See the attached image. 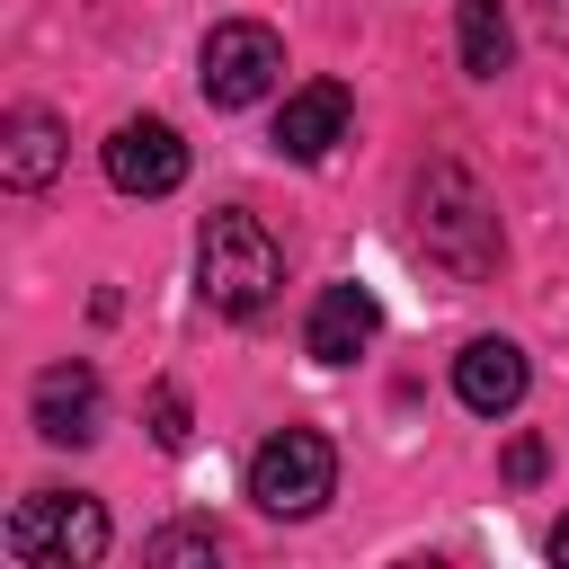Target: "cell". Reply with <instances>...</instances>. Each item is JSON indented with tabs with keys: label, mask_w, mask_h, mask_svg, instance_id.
<instances>
[{
	"label": "cell",
	"mask_w": 569,
	"mask_h": 569,
	"mask_svg": "<svg viewBox=\"0 0 569 569\" xmlns=\"http://www.w3.org/2000/svg\"><path fill=\"white\" fill-rule=\"evenodd\" d=\"M0 542L18 569H89V560H107V507L80 489H36L9 507Z\"/></svg>",
	"instance_id": "obj_1"
},
{
	"label": "cell",
	"mask_w": 569,
	"mask_h": 569,
	"mask_svg": "<svg viewBox=\"0 0 569 569\" xmlns=\"http://www.w3.org/2000/svg\"><path fill=\"white\" fill-rule=\"evenodd\" d=\"M196 276H204V302H213V311L249 320V311L276 302L284 258H276L267 222H249V213H213V222H204V258H196Z\"/></svg>",
	"instance_id": "obj_2"
},
{
	"label": "cell",
	"mask_w": 569,
	"mask_h": 569,
	"mask_svg": "<svg viewBox=\"0 0 569 569\" xmlns=\"http://www.w3.org/2000/svg\"><path fill=\"white\" fill-rule=\"evenodd\" d=\"M338 489V445L320 427H276L258 453H249V498L267 516H320Z\"/></svg>",
	"instance_id": "obj_3"
},
{
	"label": "cell",
	"mask_w": 569,
	"mask_h": 569,
	"mask_svg": "<svg viewBox=\"0 0 569 569\" xmlns=\"http://www.w3.org/2000/svg\"><path fill=\"white\" fill-rule=\"evenodd\" d=\"M418 240H427V258H445L453 276H480V267L498 258V222H489V204L471 196L462 169H427V178H418Z\"/></svg>",
	"instance_id": "obj_4"
},
{
	"label": "cell",
	"mask_w": 569,
	"mask_h": 569,
	"mask_svg": "<svg viewBox=\"0 0 569 569\" xmlns=\"http://www.w3.org/2000/svg\"><path fill=\"white\" fill-rule=\"evenodd\" d=\"M196 62H204L196 80H204L213 107H258V98L284 80V44H276V27H258V18H222Z\"/></svg>",
	"instance_id": "obj_5"
},
{
	"label": "cell",
	"mask_w": 569,
	"mask_h": 569,
	"mask_svg": "<svg viewBox=\"0 0 569 569\" xmlns=\"http://www.w3.org/2000/svg\"><path fill=\"white\" fill-rule=\"evenodd\" d=\"M107 178H116V196H169L187 178V142L160 116H124L107 133Z\"/></svg>",
	"instance_id": "obj_6"
},
{
	"label": "cell",
	"mask_w": 569,
	"mask_h": 569,
	"mask_svg": "<svg viewBox=\"0 0 569 569\" xmlns=\"http://www.w3.org/2000/svg\"><path fill=\"white\" fill-rule=\"evenodd\" d=\"M27 409H36V436L44 445H89L98 418H107V391H98L89 365H44L36 391H27Z\"/></svg>",
	"instance_id": "obj_7"
},
{
	"label": "cell",
	"mask_w": 569,
	"mask_h": 569,
	"mask_svg": "<svg viewBox=\"0 0 569 569\" xmlns=\"http://www.w3.org/2000/svg\"><path fill=\"white\" fill-rule=\"evenodd\" d=\"M373 329H382V302H373L365 284H329V293L311 302V320H302V347H311L320 365H356V356L373 347Z\"/></svg>",
	"instance_id": "obj_8"
},
{
	"label": "cell",
	"mask_w": 569,
	"mask_h": 569,
	"mask_svg": "<svg viewBox=\"0 0 569 569\" xmlns=\"http://www.w3.org/2000/svg\"><path fill=\"white\" fill-rule=\"evenodd\" d=\"M525 347L516 338H471L462 356H453V391H462V409H480V418H507L516 400H525Z\"/></svg>",
	"instance_id": "obj_9"
},
{
	"label": "cell",
	"mask_w": 569,
	"mask_h": 569,
	"mask_svg": "<svg viewBox=\"0 0 569 569\" xmlns=\"http://www.w3.org/2000/svg\"><path fill=\"white\" fill-rule=\"evenodd\" d=\"M338 133H347V89H338V80H302V89L276 107V151H284V160H320Z\"/></svg>",
	"instance_id": "obj_10"
},
{
	"label": "cell",
	"mask_w": 569,
	"mask_h": 569,
	"mask_svg": "<svg viewBox=\"0 0 569 569\" xmlns=\"http://www.w3.org/2000/svg\"><path fill=\"white\" fill-rule=\"evenodd\" d=\"M53 169H62V124H53L44 107H18V116L0 124V178H9L18 196H36V187H53Z\"/></svg>",
	"instance_id": "obj_11"
},
{
	"label": "cell",
	"mask_w": 569,
	"mask_h": 569,
	"mask_svg": "<svg viewBox=\"0 0 569 569\" xmlns=\"http://www.w3.org/2000/svg\"><path fill=\"white\" fill-rule=\"evenodd\" d=\"M507 53H516L507 9H498V0H462V71H471V80H498Z\"/></svg>",
	"instance_id": "obj_12"
},
{
	"label": "cell",
	"mask_w": 569,
	"mask_h": 569,
	"mask_svg": "<svg viewBox=\"0 0 569 569\" xmlns=\"http://www.w3.org/2000/svg\"><path fill=\"white\" fill-rule=\"evenodd\" d=\"M151 436H160V445H169V453H187V436H196V427H187V400H178V391H169V382H160V391H151Z\"/></svg>",
	"instance_id": "obj_13"
},
{
	"label": "cell",
	"mask_w": 569,
	"mask_h": 569,
	"mask_svg": "<svg viewBox=\"0 0 569 569\" xmlns=\"http://www.w3.org/2000/svg\"><path fill=\"white\" fill-rule=\"evenodd\" d=\"M151 560H160V569H196V560H213V533H187V525H178V533L151 542Z\"/></svg>",
	"instance_id": "obj_14"
},
{
	"label": "cell",
	"mask_w": 569,
	"mask_h": 569,
	"mask_svg": "<svg viewBox=\"0 0 569 569\" xmlns=\"http://www.w3.org/2000/svg\"><path fill=\"white\" fill-rule=\"evenodd\" d=\"M507 480H542V436H516L507 445Z\"/></svg>",
	"instance_id": "obj_15"
},
{
	"label": "cell",
	"mask_w": 569,
	"mask_h": 569,
	"mask_svg": "<svg viewBox=\"0 0 569 569\" xmlns=\"http://www.w3.org/2000/svg\"><path fill=\"white\" fill-rule=\"evenodd\" d=\"M551 560H569V516H560V525H551Z\"/></svg>",
	"instance_id": "obj_16"
}]
</instances>
